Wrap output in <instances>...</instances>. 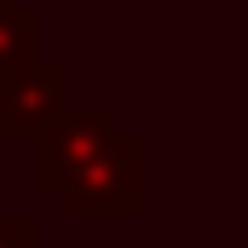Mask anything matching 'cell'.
Returning a JSON list of instances; mask_svg holds the SVG:
<instances>
[{"label":"cell","instance_id":"6da1fadb","mask_svg":"<svg viewBox=\"0 0 248 248\" xmlns=\"http://www.w3.org/2000/svg\"><path fill=\"white\" fill-rule=\"evenodd\" d=\"M139 139H116L98 162H87L69 185L58 190L63 208L81 214V219H133L144 208V173H139Z\"/></svg>","mask_w":248,"mask_h":248},{"label":"cell","instance_id":"7a4b0ae2","mask_svg":"<svg viewBox=\"0 0 248 248\" xmlns=\"http://www.w3.org/2000/svg\"><path fill=\"white\" fill-rule=\"evenodd\" d=\"M116 139H122V122L104 116V110H87V116L52 110L46 122L35 127V185L41 190H63L87 162H98Z\"/></svg>","mask_w":248,"mask_h":248},{"label":"cell","instance_id":"3957f363","mask_svg":"<svg viewBox=\"0 0 248 248\" xmlns=\"http://www.w3.org/2000/svg\"><path fill=\"white\" fill-rule=\"evenodd\" d=\"M63 63L41 58H17L12 69H0V139H17V133H35L52 110L63 104Z\"/></svg>","mask_w":248,"mask_h":248},{"label":"cell","instance_id":"277c9868","mask_svg":"<svg viewBox=\"0 0 248 248\" xmlns=\"http://www.w3.org/2000/svg\"><path fill=\"white\" fill-rule=\"evenodd\" d=\"M29 52H35V12L17 0H0V69H12Z\"/></svg>","mask_w":248,"mask_h":248},{"label":"cell","instance_id":"5b68a950","mask_svg":"<svg viewBox=\"0 0 248 248\" xmlns=\"http://www.w3.org/2000/svg\"><path fill=\"white\" fill-rule=\"evenodd\" d=\"M0 248H41V225L29 214H0Z\"/></svg>","mask_w":248,"mask_h":248}]
</instances>
